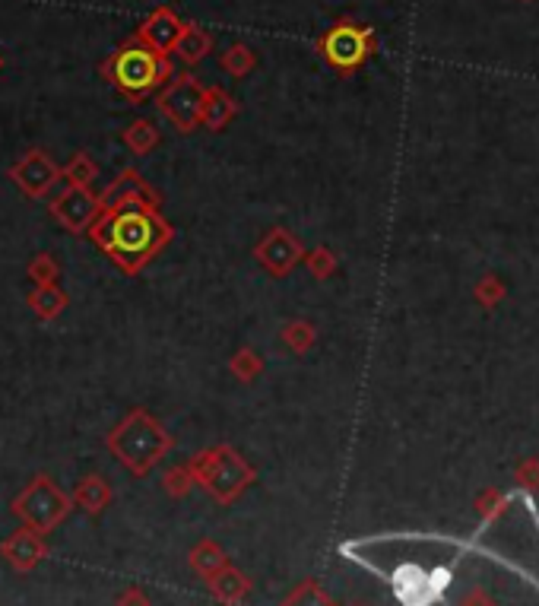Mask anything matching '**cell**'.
<instances>
[{
  "instance_id": "1",
  "label": "cell",
  "mask_w": 539,
  "mask_h": 606,
  "mask_svg": "<svg viewBox=\"0 0 539 606\" xmlns=\"http://www.w3.org/2000/svg\"><path fill=\"white\" fill-rule=\"evenodd\" d=\"M127 277H140L172 245L175 229L159 213V194L137 169H124L99 194V216L86 232Z\"/></svg>"
},
{
  "instance_id": "2",
  "label": "cell",
  "mask_w": 539,
  "mask_h": 606,
  "mask_svg": "<svg viewBox=\"0 0 539 606\" xmlns=\"http://www.w3.org/2000/svg\"><path fill=\"white\" fill-rule=\"evenodd\" d=\"M102 77L130 105H140L175 77V64L172 58H162V54L143 48L137 39H127L102 61Z\"/></svg>"
},
{
  "instance_id": "3",
  "label": "cell",
  "mask_w": 539,
  "mask_h": 606,
  "mask_svg": "<svg viewBox=\"0 0 539 606\" xmlns=\"http://www.w3.org/2000/svg\"><path fill=\"white\" fill-rule=\"evenodd\" d=\"M175 438L156 416L143 407L130 410L115 429L105 435V448L115 454V461L134 476H146L165 454L172 451Z\"/></svg>"
},
{
  "instance_id": "4",
  "label": "cell",
  "mask_w": 539,
  "mask_h": 606,
  "mask_svg": "<svg viewBox=\"0 0 539 606\" xmlns=\"http://www.w3.org/2000/svg\"><path fill=\"white\" fill-rule=\"evenodd\" d=\"M188 467L194 473V486H200L219 505H232L257 480V470L232 445L200 451L191 457Z\"/></svg>"
},
{
  "instance_id": "5",
  "label": "cell",
  "mask_w": 539,
  "mask_h": 606,
  "mask_svg": "<svg viewBox=\"0 0 539 606\" xmlns=\"http://www.w3.org/2000/svg\"><path fill=\"white\" fill-rule=\"evenodd\" d=\"M10 508L23 527H32L48 537V534H54V527H61L67 521V514L73 511V502L48 473H35L29 486L13 499Z\"/></svg>"
},
{
  "instance_id": "6",
  "label": "cell",
  "mask_w": 539,
  "mask_h": 606,
  "mask_svg": "<svg viewBox=\"0 0 539 606\" xmlns=\"http://www.w3.org/2000/svg\"><path fill=\"white\" fill-rule=\"evenodd\" d=\"M375 48H378L375 32L356 20H337L318 42H314V51L321 54V61L330 70L343 73V77L356 73L371 54H375Z\"/></svg>"
},
{
  "instance_id": "7",
  "label": "cell",
  "mask_w": 539,
  "mask_h": 606,
  "mask_svg": "<svg viewBox=\"0 0 539 606\" xmlns=\"http://www.w3.org/2000/svg\"><path fill=\"white\" fill-rule=\"evenodd\" d=\"M203 86L194 73H178L156 93L159 112L175 124L178 134H194L200 127V105H203Z\"/></svg>"
},
{
  "instance_id": "8",
  "label": "cell",
  "mask_w": 539,
  "mask_h": 606,
  "mask_svg": "<svg viewBox=\"0 0 539 606\" xmlns=\"http://www.w3.org/2000/svg\"><path fill=\"white\" fill-rule=\"evenodd\" d=\"M302 257H305V245L299 242V235L286 226H273L254 245V261L276 280L289 277V273L302 264Z\"/></svg>"
},
{
  "instance_id": "9",
  "label": "cell",
  "mask_w": 539,
  "mask_h": 606,
  "mask_svg": "<svg viewBox=\"0 0 539 606\" xmlns=\"http://www.w3.org/2000/svg\"><path fill=\"white\" fill-rule=\"evenodd\" d=\"M7 178L29 200H45L54 191V185L61 181V165L54 162L45 150H29L10 165Z\"/></svg>"
},
{
  "instance_id": "10",
  "label": "cell",
  "mask_w": 539,
  "mask_h": 606,
  "mask_svg": "<svg viewBox=\"0 0 539 606\" xmlns=\"http://www.w3.org/2000/svg\"><path fill=\"white\" fill-rule=\"evenodd\" d=\"M48 213L54 216V223L67 229L70 235H86L99 216V194L92 188L64 185L48 204Z\"/></svg>"
},
{
  "instance_id": "11",
  "label": "cell",
  "mask_w": 539,
  "mask_h": 606,
  "mask_svg": "<svg viewBox=\"0 0 539 606\" xmlns=\"http://www.w3.org/2000/svg\"><path fill=\"white\" fill-rule=\"evenodd\" d=\"M181 29H184V23H181V16H178L172 7H156V10L137 26L134 39H137L143 48H150V51L162 54V58H172V51H175V45H178V39H181Z\"/></svg>"
},
{
  "instance_id": "12",
  "label": "cell",
  "mask_w": 539,
  "mask_h": 606,
  "mask_svg": "<svg viewBox=\"0 0 539 606\" xmlns=\"http://www.w3.org/2000/svg\"><path fill=\"white\" fill-rule=\"evenodd\" d=\"M0 556H4V562L13 568V572L26 575V572H32V568L48 556L45 534H39V530H32V527L13 530V534L4 543H0Z\"/></svg>"
},
{
  "instance_id": "13",
  "label": "cell",
  "mask_w": 539,
  "mask_h": 606,
  "mask_svg": "<svg viewBox=\"0 0 539 606\" xmlns=\"http://www.w3.org/2000/svg\"><path fill=\"white\" fill-rule=\"evenodd\" d=\"M238 118V102L232 93H226L222 86H207L200 105V127L207 131H226V127Z\"/></svg>"
},
{
  "instance_id": "14",
  "label": "cell",
  "mask_w": 539,
  "mask_h": 606,
  "mask_svg": "<svg viewBox=\"0 0 539 606\" xmlns=\"http://www.w3.org/2000/svg\"><path fill=\"white\" fill-rule=\"evenodd\" d=\"M213 32L210 29H203L200 23H184V29H181V39H178V45H175V58L184 64V67H197L200 61H207L210 58V51H213Z\"/></svg>"
},
{
  "instance_id": "15",
  "label": "cell",
  "mask_w": 539,
  "mask_h": 606,
  "mask_svg": "<svg viewBox=\"0 0 539 606\" xmlns=\"http://www.w3.org/2000/svg\"><path fill=\"white\" fill-rule=\"evenodd\" d=\"M207 587H210V594H213L222 606H241V603L248 600V594H251L248 575L238 572L235 565L219 568V572L207 581Z\"/></svg>"
},
{
  "instance_id": "16",
  "label": "cell",
  "mask_w": 539,
  "mask_h": 606,
  "mask_svg": "<svg viewBox=\"0 0 539 606\" xmlns=\"http://www.w3.org/2000/svg\"><path fill=\"white\" fill-rule=\"evenodd\" d=\"M70 502L77 508H83L86 514H102L111 505V486H108L105 476L89 473L77 483V489L70 492Z\"/></svg>"
},
{
  "instance_id": "17",
  "label": "cell",
  "mask_w": 539,
  "mask_h": 606,
  "mask_svg": "<svg viewBox=\"0 0 539 606\" xmlns=\"http://www.w3.org/2000/svg\"><path fill=\"white\" fill-rule=\"evenodd\" d=\"M67 305H70V299H67V292H64L58 283H51V286H35V289L29 292V308L35 311V318H39V321H54V318H61L64 311H67Z\"/></svg>"
},
{
  "instance_id": "18",
  "label": "cell",
  "mask_w": 539,
  "mask_h": 606,
  "mask_svg": "<svg viewBox=\"0 0 539 606\" xmlns=\"http://www.w3.org/2000/svg\"><path fill=\"white\" fill-rule=\"evenodd\" d=\"M188 565L194 568V575L197 578H203V581H210L219 568H226L229 565V556H226V549H222L216 540H200L191 553H188Z\"/></svg>"
},
{
  "instance_id": "19",
  "label": "cell",
  "mask_w": 539,
  "mask_h": 606,
  "mask_svg": "<svg viewBox=\"0 0 539 606\" xmlns=\"http://www.w3.org/2000/svg\"><path fill=\"white\" fill-rule=\"evenodd\" d=\"M159 140H162V137H159V127H156L150 118L130 121L124 131H121V143H124L134 156H150L156 146H159Z\"/></svg>"
},
{
  "instance_id": "20",
  "label": "cell",
  "mask_w": 539,
  "mask_h": 606,
  "mask_svg": "<svg viewBox=\"0 0 539 606\" xmlns=\"http://www.w3.org/2000/svg\"><path fill=\"white\" fill-rule=\"evenodd\" d=\"M219 67H222V73H229L232 80H245L248 73L257 67V54L245 42H232L226 51L219 54Z\"/></svg>"
},
{
  "instance_id": "21",
  "label": "cell",
  "mask_w": 539,
  "mask_h": 606,
  "mask_svg": "<svg viewBox=\"0 0 539 606\" xmlns=\"http://www.w3.org/2000/svg\"><path fill=\"white\" fill-rule=\"evenodd\" d=\"M99 178V165L86 150L73 153V159L67 165H61V181L73 188H92V181Z\"/></svg>"
},
{
  "instance_id": "22",
  "label": "cell",
  "mask_w": 539,
  "mask_h": 606,
  "mask_svg": "<svg viewBox=\"0 0 539 606\" xmlns=\"http://www.w3.org/2000/svg\"><path fill=\"white\" fill-rule=\"evenodd\" d=\"M229 372L241 384H251V381H257L260 375H264V359H260V353L251 350V346H241V350L229 359Z\"/></svg>"
},
{
  "instance_id": "23",
  "label": "cell",
  "mask_w": 539,
  "mask_h": 606,
  "mask_svg": "<svg viewBox=\"0 0 539 606\" xmlns=\"http://www.w3.org/2000/svg\"><path fill=\"white\" fill-rule=\"evenodd\" d=\"M280 340L289 346L295 356H305L311 346H314V324H308V321H302V318H292V321L283 324Z\"/></svg>"
},
{
  "instance_id": "24",
  "label": "cell",
  "mask_w": 539,
  "mask_h": 606,
  "mask_svg": "<svg viewBox=\"0 0 539 606\" xmlns=\"http://www.w3.org/2000/svg\"><path fill=\"white\" fill-rule=\"evenodd\" d=\"M26 277H29L35 286H51V283H58V277H61V264L54 261L48 251H42V254H35L32 261H29Z\"/></svg>"
},
{
  "instance_id": "25",
  "label": "cell",
  "mask_w": 539,
  "mask_h": 606,
  "mask_svg": "<svg viewBox=\"0 0 539 606\" xmlns=\"http://www.w3.org/2000/svg\"><path fill=\"white\" fill-rule=\"evenodd\" d=\"M162 486H165V492L172 495V499H184V495L194 489V473H191V467H188V464H178V467H172V470H165Z\"/></svg>"
},
{
  "instance_id": "26",
  "label": "cell",
  "mask_w": 539,
  "mask_h": 606,
  "mask_svg": "<svg viewBox=\"0 0 539 606\" xmlns=\"http://www.w3.org/2000/svg\"><path fill=\"white\" fill-rule=\"evenodd\" d=\"M302 261L308 264V273L314 280H327L333 270H337V257H333V251L330 248H314V251H305V257Z\"/></svg>"
},
{
  "instance_id": "27",
  "label": "cell",
  "mask_w": 539,
  "mask_h": 606,
  "mask_svg": "<svg viewBox=\"0 0 539 606\" xmlns=\"http://www.w3.org/2000/svg\"><path fill=\"white\" fill-rule=\"evenodd\" d=\"M115 606H153V603H150V597L140 591V587H127V591L118 594Z\"/></svg>"
},
{
  "instance_id": "28",
  "label": "cell",
  "mask_w": 539,
  "mask_h": 606,
  "mask_svg": "<svg viewBox=\"0 0 539 606\" xmlns=\"http://www.w3.org/2000/svg\"><path fill=\"white\" fill-rule=\"evenodd\" d=\"M0 70H4V54H0Z\"/></svg>"
}]
</instances>
